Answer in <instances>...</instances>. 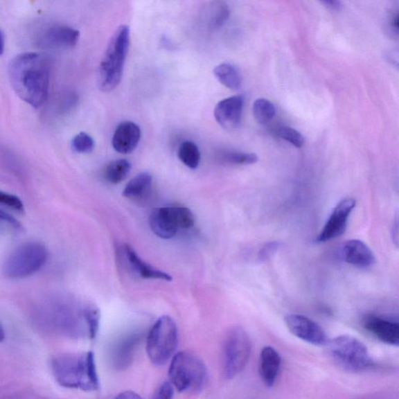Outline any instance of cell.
Returning a JSON list of instances; mask_svg holds the SVG:
<instances>
[{"instance_id":"1","label":"cell","mask_w":399,"mask_h":399,"mask_svg":"<svg viewBox=\"0 0 399 399\" xmlns=\"http://www.w3.org/2000/svg\"><path fill=\"white\" fill-rule=\"evenodd\" d=\"M49 76L48 62L39 53H22L10 62L9 77L12 89L23 101L34 108H39L46 102Z\"/></svg>"},{"instance_id":"2","label":"cell","mask_w":399,"mask_h":399,"mask_svg":"<svg viewBox=\"0 0 399 399\" xmlns=\"http://www.w3.org/2000/svg\"><path fill=\"white\" fill-rule=\"evenodd\" d=\"M56 382L66 389L95 391L99 388V380L92 352L81 354H62L51 361Z\"/></svg>"},{"instance_id":"3","label":"cell","mask_w":399,"mask_h":399,"mask_svg":"<svg viewBox=\"0 0 399 399\" xmlns=\"http://www.w3.org/2000/svg\"><path fill=\"white\" fill-rule=\"evenodd\" d=\"M130 45V28L127 25H121L112 36L103 57L100 62L98 83L99 89L102 91H111L120 85Z\"/></svg>"},{"instance_id":"4","label":"cell","mask_w":399,"mask_h":399,"mask_svg":"<svg viewBox=\"0 0 399 399\" xmlns=\"http://www.w3.org/2000/svg\"><path fill=\"white\" fill-rule=\"evenodd\" d=\"M170 382L179 392L197 391L207 382L204 362L190 352H180L172 357L168 370Z\"/></svg>"},{"instance_id":"5","label":"cell","mask_w":399,"mask_h":399,"mask_svg":"<svg viewBox=\"0 0 399 399\" xmlns=\"http://www.w3.org/2000/svg\"><path fill=\"white\" fill-rule=\"evenodd\" d=\"M48 251L40 242H28L19 246L3 265V276L10 279H21L40 271L48 260Z\"/></svg>"},{"instance_id":"6","label":"cell","mask_w":399,"mask_h":399,"mask_svg":"<svg viewBox=\"0 0 399 399\" xmlns=\"http://www.w3.org/2000/svg\"><path fill=\"white\" fill-rule=\"evenodd\" d=\"M178 346V330L170 316H162L150 329L147 338V353L152 363L164 365L174 355Z\"/></svg>"},{"instance_id":"7","label":"cell","mask_w":399,"mask_h":399,"mask_svg":"<svg viewBox=\"0 0 399 399\" xmlns=\"http://www.w3.org/2000/svg\"><path fill=\"white\" fill-rule=\"evenodd\" d=\"M327 345L330 357L344 370L360 372L372 365V359L366 346L355 337L337 336L328 341Z\"/></svg>"},{"instance_id":"8","label":"cell","mask_w":399,"mask_h":399,"mask_svg":"<svg viewBox=\"0 0 399 399\" xmlns=\"http://www.w3.org/2000/svg\"><path fill=\"white\" fill-rule=\"evenodd\" d=\"M251 341L245 329L236 326L230 328L223 345V374L228 380L233 379L245 369L251 353Z\"/></svg>"},{"instance_id":"9","label":"cell","mask_w":399,"mask_h":399,"mask_svg":"<svg viewBox=\"0 0 399 399\" xmlns=\"http://www.w3.org/2000/svg\"><path fill=\"white\" fill-rule=\"evenodd\" d=\"M152 232L161 239L170 240L182 229L195 224V216L185 207H162L152 211L149 218Z\"/></svg>"},{"instance_id":"10","label":"cell","mask_w":399,"mask_h":399,"mask_svg":"<svg viewBox=\"0 0 399 399\" xmlns=\"http://www.w3.org/2000/svg\"><path fill=\"white\" fill-rule=\"evenodd\" d=\"M355 201L353 198L342 199L335 206L332 213L324 224L321 233L317 236L316 242L318 243L327 242L339 238L346 233L348 218L355 207Z\"/></svg>"},{"instance_id":"11","label":"cell","mask_w":399,"mask_h":399,"mask_svg":"<svg viewBox=\"0 0 399 399\" xmlns=\"http://www.w3.org/2000/svg\"><path fill=\"white\" fill-rule=\"evenodd\" d=\"M285 322L290 332L298 339L317 346L328 344L329 340L326 330L310 318L292 314L285 317Z\"/></svg>"},{"instance_id":"12","label":"cell","mask_w":399,"mask_h":399,"mask_svg":"<svg viewBox=\"0 0 399 399\" xmlns=\"http://www.w3.org/2000/svg\"><path fill=\"white\" fill-rule=\"evenodd\" d=\"M363 326L368 332L379 341L390 346H398L399 324L398 321L382 316L369 314L364 318Z\"/></svg>"},{"instance_id":"13","label":"cell","mask_w":399,"mask_h":399,"mask_svg":"<svg viewBox=\"0 0 399 399\" xmlns=\"http://www.w3.org/2000/svg\"><path fill=\"white\" fill-rule=\"evenodd\" d=\"M143 339L142 332H134L123 337L111 348L112 366L117 371L127 369L133 363L135 353Z\"/></svg>"},{"instance_id":"14","label":"cell","mask_w":399,"mask_h":399,"mask_svg":"<svg viewBox=\"0 0 399 399\" xmlns=\"http://www.w3.org/2000/svg\"><path fill=\"white\" fill-rule=\"evenodd\" d=\"M245 98L235 96L222 100L215 108L216 121L223 128L235 130L240 126Z\"/></svg>"},{"instance_id":"15","label":"cell","mask_w":399,"mask_h":399,"mask_svg":"<svg viewBox=\"0 0 399 399\" xmlns=\"http://www.w3.org/2000/svg\"><path fill=\"white\" fill-rule=\"evenodd\" d=\"M340 253L346 263L360 269H369L375 264L376 258L372 249L360 240H349L343 243Z\"/></svg>"},{"instance_id":"16","label":"cell","mask_w":399,"mask_h":399,"mask_svg":"<svg viewBox=\"0 0 399 399\" xmlns=\"http://www.w3.org/2000/svg\"><path fill=\"white\" fill-rule=\"evenodd\" d=\"M141 139V130L139 125L132 121H124L116 128L112 145L118 153L127 154L139 146Z\"/></svg>"},{"instance_id":"17","label":"cell","mask_w":399,"mask_h":399,"mask_svg":"<svg viewBox=\"0 0 399 399\" xmlns=\"http://www.w3.org/2000/svg\"><path fill=\"white\" fill-rule=\"evenodd\" d=\"M282 364V359L276 348L265 346L262 348L259 360V373L267 387L276 384Z\"/></svg>"},{"instance_id":"18","label":"cell","mask_w":399,"mask_h":399,"mask_svg":"<svg viewBox=\"0 0 399 399\" xmlns=\"http://www.w3.org/2000/svg\"><path fill=\"white\" fill-rule=\"evenodd\" d=\"M123 249L130 266L143 278L159 279L168 281V282L172 280V277L170 274L157 269L143 260L132 247L125 245Z\"/></svg>"},{"instance_id":"19","label":"cell","mask_w":399,"mask_h":399,"mask_svg":"<svg viewBox=\"0 0 399 399\" xmlns=\"http://www.w3.org/2000/svg\"><path fill=\"white\" fill-rule=\"evenodd\" d=\"M80 39L79 30L67 26H55L46 33L48 45L55 47L72 48Z\"/></svg>"},{"instance_id":"20","label":"cell","mask_w":399,"mask_h":399,"mask_svg":"<svg viewBox=\"0 0 399 399\" xmlns=\"http://www.w3.org/2000/svg\"><path fill=\"white\" fill-rule=\"evenodd\" d=\"M152 175L148 172L136 175L125 186L123 196L134 201H140L149 195L152 189Z\"/></svg>"},{"instance_id":"21","label":"cell","mask_w":399,"mask_h":399,"mask_svg":"<svg viewBox=\"0 0 399 399\" xmlns=\"http://www.w3.org/2000/svg\"><path fill=\"white\" fill-rule=\"evenodd\" d=\"M214 74L217 80L230 90H239L242 86L241 74L232 64L224 62L218 65L214 69Z\"/></svg>"},{"instance_id":"22","label":"cell","mask_w":399,"mask_h":399,"mask_svg":"<svg viewBox=\"0 0 399 399\" xmlns=\"http://www.w3.org/2000/svg\"><path fill=\"white\" fill-rule=\"evenodd\" d=\"M131 168L132 166L127 159L112 161L105 167L104 177L110 184H120L128 177Z\"/></svg>"},{"instance_id":"23","label":"cell","mask_w":399,"mask_h":399,"mask_svg":"<svg viewBox=\"0 0 399 399\" xmlns=\"http://www.w3.org/2000/svg\"><path fill=\"white\" fill-rule=\"evenodd\" d=\"M178 158L186 167L196 170L201 162L202 155L195 143L186 141L179 146Z\"/></svg>"},{"instance_id":"24","label":"cell","mask_w":399,"mask_h":399,"mask_svg":"<svg viewBox=\"0 0 399 399\" xmlns=\"http://www.w3.org/2000/svg\"><path fill=\"white\" fill-rule=\"evenodd\" d=\"M255 120L260 124L269 123L276 114V106L266 98H258L253 105Z\"/></svg>"},{"instance_id":"25","label":"cell","mask_w":399,"mask_h":399,"mask_svg":"<svg viewBox=\"0 0 399 399\" xmlns=\"http://www.w3.org/2000/svg\"><path fill=\"white\" fill-rule=\"evenodd\" d=\"M221 159L226 163L237 166L252 165L258 161L257 154L242 152H224Z\"/></svg>"},{"instance_id":"26","label":"cell","mask_w":399,"mask_h":399,"mask_svg":"<svg viewBox=\"0 0 399 399\" xmlns=\"http://www.w3.org/2000/svg\"><path fill=\"white\" fill-rule=\"evenodd\" d=\"M87 336L90 339H96L100 323V311L93 305H87L84 310Z\"/></svg>"},{"instance_id":"27","label":"cell","mask_w":399,"mask_h":399,"mask_svg":"<svg viewBox=\"0 0 399 399\" xmlns=\"http://www.w3.org/2000/svg\"><path fill=\"white\" fill-rule=\"evenodd\" d=\"M96 143L92 137L85 132L75 136L71 142L73 151L79 154L90 153L95 148Z\"/></svg>"},{"instance_id":"28","label":"cell","mask_w":399,"mask_h":399,"mask_svg":"<svg viewBox=\"0 0 399 399\" xmlns=\"http://www.w3.org/2000/svg\"><path fill=\"white\" fill-rule=\"evenodd\" d=\"M278 135L281 139L289 142L292 145L301 148L304 145V137L298 130L290 127H280Z\"/></svg>"},{"instance_id":"29","label":"cell","mask_w":399,"mask_h":399,"mask_svg":"<svg viewBox=\"0 0 399 399\" xmlns=\"http://www.w3.org/2000/svg\"><path fill=\"white\" fill-rule=\"evenodd\" d=\"M0 204L17 212H24V204L17 196L0 190Z\"/></svg>"},{"instance_id":"30","label":"cell","mask_w":399,"mask_h":399,"mask_svg":"<svg viewBox=\"0 0 399 399\" xmlns=\"http://www.w3.org/2000/svg\"><path fill=\"white\" fill-rule=\"evenodd\" d=\"M229 17V9L224 3H220L217 6L214 11L213 17L211 18V26L213 28H220L228 20Z\"/></svg>"},{"instance_id":"31","label":"cell","mask_w":399,"mask_h":399,"mask_svg":"<svg viewBox=\"0 0 399 399\" xmlns=\"http://www.w3.org/2000/svg\"><path fill=\"white\" fill-rule=\"evenodd\" d=\"M282 246L279 241H270L261 247L258 252V258L260 262H265L272 258Z\"/></svg>"},{"instance_id":"32","label":"cell","mask_w":399,"mask_h":399,"mask_svg":"<svg viewBox=\"0 0 399 399\" xmlns=\"http://www.w3.org/2000/svg\"><path fill=\"white\" fill-rule=\"evenodd\" d=\"M174 387L171 382H164L154 392L153 399H172Z\"/></svg>"},{"instance_id":"33","label":"cell","mask_w":399,"mask_h":399,"mask_svg":"<svg viewBox=\"0 0 399 399\" xmlns=\"http://www.w3.org/2000/svg\"><path fill=\"white\" fill-rule=\"evenodd\" d=\"M0 221L9 224L14 229L20 230L22 229V224L14 216L8 213L5 211L0 209Z\"/></svg>"},{"instance_id":"34","label":"cell","mask_w":399,"mask_h":399,"mask_svg":"<svg viewBox=\"0 0 399 399\" xmlns=\"http://www.w3.org/2000/svg\"><path fill=\"white\" fill-rule=\"evenodd\" d=\"M321 3L330 10L340 11L342 9V3L340 1H336V0H328V1L321 2Z\"/></svg>"},{"instance_id":"35","label":"cell","mask_w":399,"mask_h":399,"mask_svg":"<svg viewBox=\"0 0 399 399\" xmlns=\"http://www.w3.org/2000/svg\"><path fill=\"white\" fill-rule=\"evenodd\" d=\"M114 399H143L141 396L136 392L127 391L121 392Z\"/></svg>"},{"instance_id":"36","label":"cell","mask_w":399,"mask_h":399,"mask_svg":"<svg viewBox=\"0 0 399 399\" xmlns=\"http://www.w3.org/2000/svg\"><path fill=\"white\" fill-rule=\"evenodd\" d=\"M391 26L393 28V30H394V31H396V33H398V12H396V14L395 15H393V17L391 18Z\"/></svg>"},{"instance_id":"37","label":"cell","mask_w":399,"mask_h":399,"mask_svg":"<svg viewBox=\"0 0 399 399\" xmlns=\"http://www.w3.org/2000/svg\"><path fill=\"white\" fill-rule=\"evenodd\" d=\"M5 47V36L1 29H0V55L3 53Z\"/></svg>"},{"instance_id":"38","label":"cell","mask_w":399,"mask_h":399,"mask_svg":"<svg viewBox=\"0 0 399 399\" xmlns=\"http://www.w3.org/2000/svg\"><path fill=\"white\" fill-rule=\"evenodd\" d=\"M5 338H6V334L4 328L2 326V324L0 323V342H3Z\"/></svg>"}]
</instances>
